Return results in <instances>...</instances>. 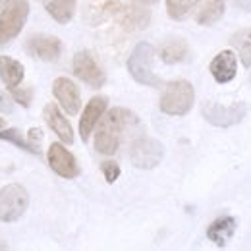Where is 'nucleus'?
Returning <instances> with one entry per match:
<instances>
[{
	"label": "nucleus",
	"instance_id": "nucleus-1",
	"mask_svg": "<svg viewBox=\"0 0 251 251\" xmlns=\"http://www.w3.org/2000/svg\"><path fill=\"white\" fill-rule=\"evenodd\" d=\"M137 124L133 112L126 108H112L99 120V127L95 133V149L102 155H114L124 139L129 126Z\"/></svg>",
	"mask_w": 251,
	"mask_h": 251
},
{
	"label": "nucleus",
	"instance_id": "nucleus-2",
	"mask_svg": "<svg viewBox=\"0 0 251 251\" xmlns=\"http://www.w3.org/2000/svg\"><path fill=\"white\" fill-rule=\"evenodd\" d=\"M99 12L102 20H116L126 29H143L151 18L147 10L135 4H127L124 0H106L100 4Z\"/></svg>",
	"mask_w": 251,
	"mask_h": 251
},
{
	"label": "nucleus",
	"instance_id": "nucleus-3",
	"mask_svg": "<svg viewBox=\"0 0 251 251\" xmlns=\"http://www.w3.org/2000/svg\"><path fill=\"white\" fill-rule=\"evenodd\" d=\"M29 16L27 0H0V47L16 39Z\"/></svg>",
	"mask_w": 251,
	"mask_h": 251
},
{
	"label": "nucleus",
	"instance_id": "nucleus-4",
	"mask_svg": "<svg viewBox=\"0 0 251 251\" xmlns=\"http://www.w3.org/2000/svg\"><path fill=\"white\" fill-rule=\"evenodd\" d=\"M193 100H195L193 85L186 79H174L166 85L158 106L168 116H184L191 110Z\"/></svg>",
	"mask_w": 251,
	"mask_h": 251
},
{
	"label": "nucleus",
	"instance_id": "nucleus-5",
	"mask_svg": "<svg viewBox=\"0 0 251 251\" xmlns=\"http://www.w3.org/2000/svg\"><path fill=\"white\" fill-rule=\"evenodd\" d=\"M153 58H155V49L149 43H139L135 45L133 52L129 54L127 60V72L129 75L147 87H158L160 77L153 72Z\"/></svg>",
	"mask_w": 251,
	"mask_h": 251
},
{
	"label": "nucleus",
	"instance_id": "nucleus-6",
	"mask_svg": "<svg viewBox=\"0 0 251 251\" xmlns=\"http://www.w3.org/2000/svg\"><path fill=\"white\" fill-rule=\"evenodd\" d=\"M29 193L20 184H8L0 189V220L16 222L27 211Z\"/></svg>",
	"mask_w": 251,
	"mask_h": 251
},
{
	"label": "nucleus",
	"instance_id": "nucleus-7",
	"mask_svg": "<svg viewBox=\"0 0 251 251\" xmlns=\"http://www.w3.org/2000/svg\"><path fill=\"white\" fill-rule=\"evenodd\" d=\"M162 157H164V147L160 141L153 139V137H139L131 143L129 158L135 168L151 170L160 164Z\"/></svg>",
	"mask_w": 251,
	"mask_h": 251
},
{
	"label": "nucleus",
	"instance_id": "nucleus-8",
	"mask_svg": "<svg viewBox=\"0 0 251 251\" xmlns=\"http://www.w3.org/2000/svg\"><path fill=\"white\" fill-rule=\"evenodd\" d=\"M201 112H203V118L213 126H219V127H230L234 124H240L246 116V104L244 102H236V104H230V106H220L215 102H205L201 106Z\"/></svg>",
	"mask_w": 251,
	"mask_h": 251
},
{
	"label": "nucleus",
	"instance_id": "nucleus-9",
	"mask_svg": "<svg viewBox=\"0 0 251 251\" xmlns=\"http://www.w3.org/2000/svg\"><path fill=\"white\" fill-rule=\"evenodd\" d=\"M74 74H75L83 83H87V85L93 87V89L102 87L104 81H106L104 72L100 70V66L95 62L91 52H87V50H81V52H77V54L74 56Z\"/></svg>",
	"mask_w": 251,
	"mask_h": 251
},
{
	"label": "nucleus",
	"instance_id": "nucleus-10",
	"mask_svg": "<svg viewBox=\"0 0 251 251\" xmlns=\"http://www.w3.org/2000/svg\"><path fill=\"white\" fill-rule=\"evenodd\" d=\"M25 50L33 58H39L43 62H54L62 52V43L60 39L50 35H35L31 39H27Z\"/></svg>",
	"mask_w": 251,
	"mask_h": 251
},
{
	"label": "nucleus",
	"instance_id": "nucleus-11",
	"mask_svg": "<svg viewBox=\"0 0 251 251\" xmlns=\"http://www.w3.org/2000/svg\"><path fill=\"white\" fill-rule=\"evenodd\" d=\"M47 157H49L50 168L58 176H62L66 180H72V178H77L79 176V164H77V160H75V157L64 145L52 143L49 147V155Z\"/></svg>",
	"mask_w": 251,
	"mask_h": 251
},
{
	"label": "nucleus",
	"instance_id": "nucleus-12",
	"mask_svg": "<svg viewBox=\"0 0 251 251\" xmlns=\"http://www.w3.org/2000/svg\"><path fill=\"white\" fill-rule=\"evenodd\" d=\"M52 93L56 97V100L60 102L64 110L70 114V116H75L79 112V106H81V95L77 85L68 79V77H58L54 79L52 83Z\"/></svg>",
	"mask_w": 251,
	"mask_h": 251
},
{
	"label": "nucleus",
	"instance_id": "nucleus-13",
	"mask_svg": "<svg viewBox=\"0 0 251 251\" xmlns=\"http://www.w3.org/2000/svg\"><path fill=\"white\" fill-rule=\"evenodd\" d=\"M106 106H108V99L106 97H93L87 102V106H85V110L81 114V120H79V133H81L83 141H87L89 135L93 133L95 126L99 124V120L102 118Z\"/></svg>",
	"mask_w": 251,
	"mask_h": 251
},
{
	"label": "nucleus",
	"instance_id": "nucleus-14",
	"mask_svg": "<svg viewBox=\"0 0 251 251\" xmlns=\"http://www.w3.org/2000/svg\"><path fill=\"white\" fill-rule=\"evenodd\" d=\"M209 70H211V75L215 77L217 83H230L238 74L236 54L232 50H222L213 58Z\"/></svg>",
	"mask_w": 251,
	"mask_h": 251
},
{
	"label": "nucleus",
	"instance_id": "nucleus-15",
	"mask_svg": "<svg viewBox=\"0 0 251 251\" xmlns=\"http://www.w3.org/2000/svg\"><path fill=\"white\" fill-rule=\"evenodd\" d=\"M43 118H45V122L49 124V127L62 139L64 143H68V145L74 143V129H72V126L68 122V118L60 112V108H58L54 102H49V104L45 106Z\"/></svg>",
	"mask_w": 251,
	"mask_h": 251
},
{
	"label": "nucleus",
	"instance_id": "nucleus-16",
	"mask_svg": "<svg viewBox=\"0 0 251 251\" xmlns=\"http://www.w3.org/2000/svg\"><path fill=\"white\" fill-rule=\"evenodd\" d=\"M236 232V219L234 217H219L215 219L209 228H207V238L217 246V248H226L230 238Z\"/></svg>",
	"mask_w": 251,
	"mask_h": 251
},
{
	"label": "nucleus",
	"instance_id": "nucleus-17",
	"mask_svg": "<svg viewBox=\"0 0 251 251\" xmlns=\"http://www.w3.org/2000/svg\"><path fill=\"white\" fill-rule=\"evenodd\" d=\"M24 66L22 62L10 58V56H0V79L2 83L12 91L24 81Z\"/></svg>",
	"mask_w": 251,
	"mask_h": 251
},
{
	"label": "nucleus",
	"instance_id": "nucleus-18",
	"mask_svg": "<svg viewBox=\"0 0 251 251\" xmlns=\"http://www.w3.org/2000/svg\"><path fill=\"white\" fill-rule=\"evenodd\" d=\"M189 54V47L184 39H172L160 49V60L164 64H176L186 60Z\"/></svg>",
	"mask_w": 251,
	"mask_h": 251
},
{
	"label": "nucleus",
	"instance_id": "nucleus-19",
	"mask_svg": "<svg viewBox=\"0 0 251 251\" xmlns=\"http://www.w3.org/2000/svg\"><path fill=\"white\" fill-rule=\"evenodd\" d=\"M224 14V0H203L195 20L199 25H213Z\"/></svg>",
	"mask_w": 251,
	"mask_h": 251
},
{
	"label": "nucleus",
	"instance_id": "nucleus-20",
	"mask_svg": "<svg viewBox=\"0 0 251 251\" xmlns=\"http://www.w3.org/2000/svg\"><path fill=\"white\" fill-rule=\"evenodd\" d=\"M75 2H77V0H52V2L47 4V12H49L58 24H68V22L74 18Z\"/></svg>",
	"mask_w": 251,
	"mask_h": 251
},
{
	"label": "nucleus",
	"instance_id": "nucleus-21",
	"mask_svg": "<svg viewBox=\"0 0 251 251\" xmlns=\"http://www.w3.org/2000/svg\"><path fill=\"white\" fill-rule=\"evenodd\" d=\"M232 47L238 50L240 58H242V64L244 66H251V29H242L238 31L234 37H232Z\"/></svg>",
	"mask_w": 251,
	"mask_h": 251
},
{
	"label": "nucleus",
	"instance_id": "nucleus-22",
	"mask_svg": "<svg viewBox=\"0 0 251 251\" xmlns=\"http://www.w3.org/2000/svg\"><path fill=\"white\" fill-rule=\"evenodd\" d=\"M197 4H203V0H166V12L172 20H184Z\"/></svg>",
	"mask_w": 251,
	"mask_h": 251
},
{
	"label": "nucleus",
	"instance_id": "nucleus-23",
	"mask_svg": "<svg viewBox=\"0 0 251 251\" xmlns=\"http://www.w3.org/2000/svg\"><path fill=\"white\" fill-rule=\"evenodd\" d=\"M0 139H2V141H8V143H14L16 147H20V149H24V151H27V153H31V155H39V153H41V149H37L29 139H25V137H24L18 129H14V127L2 129V131H0Z\"/></svg>",
	"mask_w": 251,
	"mask_h": 251
},
{
	"label": "nucleus",
	"instance_id": "nucleus-24",
	"mask_svg": "<svg viewBox=\"0 0 251 251\" xmlns=\"http://www.w3.org/2000/svg\"><path fill=\"white\" fill-rule=\"evenodd\" d=\"M100 170H102V174H104V180L108 182V184H114L116 180H118V176H120V166L116 164V162H112V160H106V162H102L100 164Z\"/></svg>",
	"mask_w": 251,
	"mask_h": 251
},
{
	"label": "nucleus",
	"instance_id": "nucleus-25",
	"mask_svg": "<svg viewBox=\"0 0 251 251\" xmlns=\"http://www.w3.org/2000/svg\"><path fill=\"white\" fill-rule=\"evenodd\" d=\"M12 95H14V100L16 102H20V104H24L25 108L31 104V99H33V89H12Z\"/></svg>",
	"mask_w": 251,
	"mask_h": 251
},
{
	"label": "nucleus",
	"instance_id": "nucleus-26",
	"mask_svg": "<svg viewBox=\"0 0 251 251\" xmlns=\"http://www.w3.org/2000/svg\"><path fill=\"white\" fill-rule=\"evenodd\" d=\"M27 139L31 141L37 149H39V145H41V141H43V129H39V127H31V129H29Z\"/></svg>",
	"mask_w": 251,
	"mask_h": 251
},
{
	"label": "nucleus",
	"instance_id": "nucleus-27",
	"mask_svg": "<svg viewBox=\"0 0 251 251\" xmlns=\"http://www.w3.org/2000/svg\"><path fill=\"white\" fill-rule=\"evenodd\" d=\"M14 110V104H12V100L6 97V93H2L0 91V112H6V114H10Z\"/></svg>",
	"mask_w": 251,
	"mask_h": 251
},
{
	"label": "nucleus",
	"instance_id": "nucleus-28",
	"mask_svg": "<svg viewBox=\"0 0 251 251\" xmlns=\"http://www.w3.org/2000/svg\"><path fill=\"white\" fill-rule=\"evenodd\" d=\"M234 4L246 12H251V0H234Z\"/></svg>",
	"mask_w": 251,
	"mask_h": 251
},
{
	"label": "nucleus",
	"instance_id": "nucleus-29",
	"mask_svg": "<svg viewBox=\"0 0 251 251\" xmlns=\"http://www.w3.org/2000/svg\"><path fill=\"white\" fill-rule=\"evenodd\" d=\"M139 2H145V4H153V2H157V0H139Z\"/></svg>",
	"mask_w": 251,
	"mask_h": 251
},
{
	"label": "nucleus",
	"instance_id": "nucleus-30",
	"mask_svg": "<svg viewBox=\"0 0 251 251\" xmlns=\"http://www.w3.org/2000/svg\"><path fill=\"white\" fill-rule=\"evenodd\" d=\"M2 127H4V120H2V118H0V129H2Z\"/></svg>",
	"mask_w": 251,
	"mask_h": 251
}]
</instances>
